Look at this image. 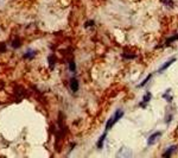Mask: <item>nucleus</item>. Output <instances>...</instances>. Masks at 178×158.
I'll return each mask as SVG.
<instances>
[{
	"label": "nucleus",
	"mask_w": 178,
	"mask_h": 158,
	"mask_svg": "<svg viewBox=\"0 0 178 158\" xmlns=\"http://www.w3.org/2000/svg\"><path fill=\"white\" fill-rule=\"evenodd\" d=\"M117 157L119 158H130L132 157V151H131L128 147H121L120 150H119V152L117 153Z\"/></svg>",
	"instance_id": "obj_2"
},
{
	"label": "nucleus",
	"mask_w": 178,
	"mask_h": 158,
	"mask_svg": "<svg viewBox=\"0 0 178 158\" xmlns=\"http://www.w3.org/2000/svg\"><path fill=\"white\" fill-rule=\"evenodd\" d=\"M70 88H71V90H73V92H75V93L78 90V88H80V84H78L77 79L73 77V79L70 80Z\"/></svg>",
	"instance_id": "obj_6"
},
{
	"label": "nucleus",
	"mask_w": 178,
	"mask_h": 158,
	"mask_svg": "<svg viewBox=\"0 0 178 158\" xmlns=\"http://www.w3.org/2000/svg\"><path fill=\"white\" fill-rule=\"evenodd\" d=\"M106 136H107V133L104 132V133H103L102 136H101V138H100V140L97 142V147H99V149H101V147H102L103 142H104V139H106Z\"/></svg>",
	"instance_id": "obj_10"
},
{
	"label": "nucleus",
	"mask_w": 178,
	"mask_h": 158,
	"mask_svg": "<svg viewBox=\"0 0 178 158\" xmlns=\"http://www.w3.org/2000/svg\"><path fill=\"white\" fill-rule=\"evenodd\" d=\"M175 62H176V58H175V57H173V58H171V60H169V61H166V62H165L164 64L160 67V68L158 69V73H159V74H162L163 71H165L166 69H167L169 67H170V65H171L172 63H175Z\"/></svg>",
	"instance_id": "obj_4"
},
{
	"label": "nucleus",
	"mask_w": 178,
	"mask_h": 158,
	"mask_svg": "<svg viewBox=\"0 0 178 158\" xmlns=\"http://www.w3.org/2000/svg\"><path fill=\"white\" fill-rule=\"evenodd\" d=\"M123 117V111L122 110H118L115 113H114V115H112L109 118V120L107 121V124H106V131H109L114 125L118 123V120L119 119H121Z\"/></svg>",
	"instance_id": "obj_1"
},
{
	"label": "nucleus",
	"mask_w": 178,
	"mask_h": 158,
	"mask_svg": "<svg viewBox=\"0 0 178 158\" xmlns=\"http://www.w3.org/2000/svg\"><path fill=\"white\" fill-rule=\"evenodd\" d=\"M176 149H177V145H172V146H170V147H167V150L164 152V157H170L173 152L176 151Z\"/></svg>",
	"instance_id": "obj_7"
},
{
	"label": "nucleus",
	"mask_w": 178,
	"mask_h": 158,
	"mask_svg": "<svg viewBox=\"0 0 178 158\" xmlns=\"http://www.w3.org/2000/svg\"><path fill=\"white\" fill-rule=\"evenodd\" d=\"M5 44H1V45H0V52H2V51H5Z\"/></svg>",
	"instance_id": "obj_19"
},
{
	"label": "nucleus",
	"mask_w": 178,
	"mask_h": 158,
	"mask_svg": "<svg viewBox=\"0 0 178 158\" xmlns=\"http://www.w3.org/2000/svg\"><path fill=\"white\" fill-rule=\"evenodd\" d=\"M151 99H152V94H151L150 92H147V93L144 95V97H143L141 102L139 103V106H140V107H146V105L148 103V101H150Z\"/></svg>",
	"instance_id": "obj_5"
},
{
	"label": "nucleus",
	"mask_w": 178,
	"mask_h": 158,
	"mask_svg": "<svg viewBox=\"0 0 178 158\" xmlns=\"http://www.w3.org/2000/svg\"><path fill=\"white\" fill-rule=\"evenodd\" d=\"M176 39H178V34H177V36H175V37H172V38H169V39L166 41V44H169L170 42H173V41H176Z\"/></svg>",
	"instance_id": "obj_18"
},
{
	"label": "nucleus",
	"mask_w": 178,
	"mask_h": 158,
	"mask_svg": "<svg viewBox=\"0 0 178 158\" xmlns=\"http://www.w3.org/2000/svg\"><path fill=\"white\" fill-rule=\"evenodd\" d=\"M34 56H36V51H34V50H28V51L25 52V55H24V58L31 60V58H33Z\"/></svg>",
	"instance_id": "obj_9"
},
{
	"label": "nucleus",
	"mask_w": 178,
	"mask_h": 158,
	"mask_svg": "<svg viewBox=\"0 0 178 158\" xmlns=\"http://www.w3.org/2000/svg\"><path fill=\"white\" fill-rule=\"evenodd\" d=\"M21 44H20V41L19 39H14L13 42H12V47H13L14 49H17V48H19Z\"/></svg>",
	"instance_id": "obj_14"
},
{
	"label": "nucleus",
	"mask_w": 178,
	"mask_h": 158,
	"mask_svg": "<svg viewBox=\"0 0 178 158\" xmlns=\"http://www.w3.org/2000/svg\"><path fill=\"white\" fill-rule=\"evenodd\" d=\"M172 118H173V115H172V114H167V115H166V118H165V123H166V124H170V121L172 120Z\"/></svg>",
	"instance_id": "obj_15"
},
{
	"label": "nucleus",
	"mask_w": 178,
	"mask_h": 158,
	"mask_svg": "<svg viewBox=\"0 0 178 158\" xmlns=\"http://www.w3.org/2000/svg\"><path fill=\"white\" fill-rule=\"evenodd\" d=\"M151 77H152V74H150V75H147V76H146V79H145L144 81H143V82L140 83V84H139V86H138V87H139V88H141V87H144L145 84H146V83L148 82V80H150Z\"/></svg>",
	"instance_id": "obj_11"
},
{
	"label": "nucleus",
	"mask_w": 178,
	"mask_h": 158,
	"mask_svg": "<svg viewBox=\"0 0 178 158\" xmlns=\"http://www.w3.org/2000/svg\"><path fill=\"white\" fill-rule=\"evenodd\" d=\"M69 69H70L71 73H75L76 71V63L74 61H71V62L69 63Z\"/></svg>",
	"instance_id": "obj_12"
},
{
	"label": "nucleus",
	"mask_w": 178,
	"mask_h": 158,
	"mask_svg": "<svg viewBox=\"0 0 178 158\" xmlns=\"http://www.w3.org/2000/svg\"><path fill=\"white\" fill-rule=\"evenodd\" d=\"M162 2H164V4H166L167 6H172V5H173L172 0H162Z\"/></svg>",
	"instance_id": "obj_17"
},
{
	"label": "nucleus",
	"mask_w": 178,
	"mask_h": 158,
	"mask_svg": "<svg viewBox=\"0 0 178 158\" xmlns=\"http://www.w3.org/2000/svg\"><path fill=\"white\" fill-rule=\"evenodd\" d=\"M170 93H171V89H166V92H165L164 94H163V97L164 99H166V101L167 102H172V95H170Z\"/></svg>",
	"instance_id": "obj_8"
},
{
	"label": "nucleus",
	"mask_w": 178,
	"mask_h": 158,
	"mask_svg": "<svg viewBox=\"0 0 178 158\" xmlns=\"http://www.w3.org/2000/svg\"><path fill=\"white\" fill-rule=\"evenodd\" d=\"M48 61H49V64H50V68L52 69L54 68V64H55V58H54V56H49Z\"/></svg>",
	"instance_id": "obj_13"
},
{
	"label": "nucleus",
	"mask_w": 178,
	"mask_h": 158,
	"mask_svg": "<svg viewBox=\"0 0 178 158\" xmlns=\"http://www.w3.org/2000/svg\"><path fill=\"white\" fill-rule=\"evenodd\" d=\"M94 24H95V21L94 20L86 21V23H84V28H89V26H91V25H94Z\"/></svg>",
	"instance_id": "obj_16"
},
{
	"label": "nucleus",
	"mask_w": 178,
	"mask_h": 158,
	"mask_svg": "<svg viewBox=\"0 0 178 158\" xmlns=\"http://www.w3.org/2000/svg\"><path fill=\"white\" fill-rule=\"evenodd\" d=\"M162 136V132H154V133H152L150 137H148V139H147V145L148 146H151V145H153V144H156L157 143V140H158V138Z\"/></svg>",
	"instance_id": "obj_3"
}]
</instances>
